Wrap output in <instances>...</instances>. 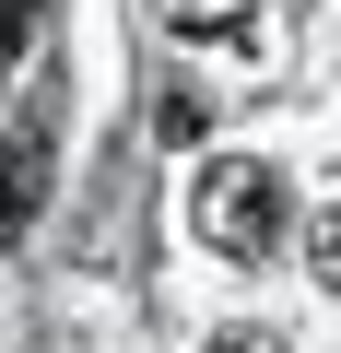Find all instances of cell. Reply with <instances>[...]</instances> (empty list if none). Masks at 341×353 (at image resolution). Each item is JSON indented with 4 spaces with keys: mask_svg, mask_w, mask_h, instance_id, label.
Returning <instances> with one entry per match:
<instances>
[{
    "mask_svg": "<svg viewBox=\"0 0 341 353\" xmlns=\"http://www.w3.org/2000/svg\"><path fill=\"white\" fill-rule=\"evenodd\" d=\"M36 36V0H0V71H12V48Z\"/></svg>",
    "mask_w": 341,
    "mask_h": 353,
    "instance_id": "obj_6",
    "label": "cell"
},
{
    "mask_svg": "<svg viewBox=\"0 0 341 353\" xmlns=\"http://www.w3.org/2000/svg\"><path fill=\"white\" fill-rule=\"evenodd\" d=\"M189 224H200V248H224L236 271H259V259L282 248V176H271L259 153H212V165L189 176Z\"/></svg>",
    "mask_w": 341,
    "mask_h": 353,
    "instance_id": "obj_1",
    "label": "cell"
},
{
    "mask_svg": "<svg viewBox=\"0 0 341 353\" xmlns=\"http://www.w3.org/2000/svg\"><path fill=\"white\" fill-rule=\"evenodd\" d=\"M200 130H212V94L177 83V94H165V141H200Z\"/></svg>",
    "mask_w": 341,
    "mask_h": 353,
    "instance_id": "obj_5",
    "label": "cell"
},
{
    "mask_svg": "<svg viewBox=\"0 0 341 353\" xmlns=\"http://www.w3.org/2000/svg\"><path fill=\"white\" fill-rule=\"evenodd\" d=\"M200 353H282L271 330H224V341H200Z\"/></svg>",
    "mask_w": 341,
    "mask_h": 353,
    "instance_id": "obj_7",
    "label": "cell"
},
{
    "mask_svg": "<svg viewBox=\"0 0 341 353\" xmlns=\"http://www.w3.org/2000/svg\"><path fill=\"white\" fill-rule=\"evenodd\" d=\"M165 24H177L189 48H212V36H224V48H247L259 71H271V59L294 48V12H282V0H177Z\"/></svg>",
    "mask_w": 341,
    "mask_h": 353,
    "instance_id": "obj_2",
    "label": "cell"
},
{
    "mask_svg": "<svg viewBox=\"0 0 341 353\" xmlns=\"http://www.w3.org/2000/svg\"><path fill=\"white\" fill-rule=\"evenodd\" d=\"M306 271H318V283H329V294H341V201H329V212H318V224H306Z\"/></svg>",
    "mask_w": 341,
    "mask_h": 353,
    "instance_id": "obj_4",
    "label": "cell"
},
{
    "mask_svg": "<svg viewBox=\"0 0 341 353\" xmlns=\"http://www.w3.org/2000/svg\"><path fill=\"white\" fill-rule=\"evenodd\" d=\"M48 212V118H12L0 130V248H24Z\"/></svg>",
    "mask_w": 341,
    "mask_h": 353,
    "instance_id": "obj_3",
    "label": "cell"
}]
</instances>
